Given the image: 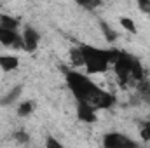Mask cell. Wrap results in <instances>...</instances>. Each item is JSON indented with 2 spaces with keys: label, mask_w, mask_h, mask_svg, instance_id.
I'll list each match as a JSON object with an SVG mask.
<instances>
[{
  "label": "cell",
  "mask_w": 150,
  "mask_h": 148,
  "mask_svg": "<svg viewBox=\"0 0 150 148\" xmlns=\"http://www.w3.org/2000/svg\"><path fill=\"white\" fill-rule=\"evenodd\" d=\"M80 51L84 56V66L89 75L107 72L108 66L120 54V51L117 49H98L94 45H80Z\"/></svg>",
  "instance_id": "1"
},
{
  "label": "cell",
  "mask_w": 150,
  "mask_h": 148,
  "mask_svg": "<svg viewBox=\"0 0 150 148\" xmlns=\"http://www.w3.org/2000/svg\"><path fill=\"white\" fill-rule=\"evenodd\" d=\"M65 78H67V85L68 89L74 92V96L77 98V101H89L93 103V99L100 94V87L91 80L87 78L86 75L79 73L75 70H70L65 73Z\"/></svg>",
  "instance_id": "2"
},
{
  "label": "cell",
  "mask_w": 150,
  "mask_h": 148,
  "mask_svg": "<svg viewBox=\"0 0 150 148\" xmlns=\"http://www.w3.org/2000/svg\"><path fill=\"white\" fill-rule=\"evenodd\" d=\"M133 56L126 54V52H120L117 56V59L113 61V70H115V75L119 78V82L122 85H126L129 80H131V65H133Z\"/></svg>",
  "instance_id": "3"
},
{
  "label": "cell",
  "mask_w": 150,
  "mask_h": 148,
  "mask_svg": "<svg viewBox=\"0 0 150 148\" xmlns=\"http://www.w3.org/2000/svg\"><path fill=\"white\" fill-rule=\"evenodd\" d=\"M0 44L5 45V47H16V49H25V44H23V37H19V33L16 30H9V28H4L0 26Z\"/></svg>",
  "instance_id": "4"
},
{
  "label": "cell",
  "mask_w": 150,
  "mask_h": 148,
  "mask_svg": "<svg viewBox=\"0 0 150 148\" xmlns=\"http://www.w3.org/2000/svg\"><path fill=\"white\" fill-rule=\"evenodd\" d=\"M77 117L82 122H89V124L96 122L98 120L96 106L93 103H89V101H79V105H77Z\"/></svg>",
  "instance_id": "5"
},
{
  "label": "cell",
  "mask_w": 150,
  "mask_h": 148,
  "mask_svg": "<svg viewBox=\"0 0 150 148\" xmlns=\"http://www.w3.org/2000/svg\"><path fill=\"white\" fill-rule=\"evenodd\" d=\"M103 145L107 148H119V147H136L134 141L127 140L124 134L120 132H108L105 138H103Z\"/></svg>",
  "instance_id": "6"
},
{
  "label": "cell",
  "mask_w": 150,
  "mask_h": 148,
  "mask_svg": "<svg viewBox=\"0 0 150 148\" xmlns=\"http://www.w3.org/2000/svg\"><path fill=\"white\" fill-rule=\"evenodd\" d=\"M23 44H25V51H28V52H32V51H35L38 47V42H40V33H38L37 30L33 28V26H25V30H23Z\"/></svg>",
  "instance_id": "7"
},
{
  "label": "cell",
  "mask_w": 150,
  "mask_h": 148,
  "mask_svg": "<svg viewBox=\"0 0 150 148\" xmlns=\"http://www.w3.org/2000/svg\"><path fill=\"white\" fill-rule=\"evenodd\" d=\"M93 105L96 108H101V110H108L115 105V96L110 92H105V91H100V94L93 99Z\"/></svg>",
  "instance_id": "8"
},
{
  "label": "cell",
  "mask_w": 150,
  "mask_h": 148,
  "mask_svg": "<svg viewBox=\"0 0 150 148\" xmlns=\"http://www.w3.org/2000/svg\"><path fill=\"white\" fill-rule=\"evenodd\" d=\"M19 66V58L11 54H0V68L4 72H12Z\"/></svg>",
  "instance_id": "9"
},
{
  "label": "cell",
  "mask_w": 150,
  "mask_h": 148,
  "mask_svg": "<svg viewBox=\"0 0 150 148\" xmlns=\"http://www.w3.org/2000/svg\"><path fill=\"white\" fill-rule=\"evenodd\" d=\"M100 28H101V32H103V37L107 38V42H110V44H112V42L117 40V37H119V35H117V32L113 30L107 21H103V19H101V21H100Z\"/></svg>",
  "instance_id": "10"
},
{
  "label": "cell",
  "mask_w": 150,
  "mask_h": 148,
  "mask_svg": "<svg viewBox=\"0 0 150 148\" xmlns=\"http://www.w3.org/2000/svg\"><path fill=\"white\" fill-rule=\"evenodd\" d=\"M0 26H4V28H9V30H18V26H19V21H18V19H14V18H11V16H5V14H2V16H0Z\"/></svg>",
  "instance_id": "11"
},
{
  "label": "cell",
  "mask_w": 150,
  "mask_h": 148,
  "mask_svg": "<svg viewBox=\"0 0 150 148\" xmlns=\"http://www.w3.org/2000/svg\"><path fill=\"white\" fill-rule=\"evenodd\" d=\"M119 23H120V26H122L126 32H129V33H133V35H136V33H138V30H136V25H134V21H133L131 18H126V16H122V18L119 19Z\"/></svg>",
  "instance_id": "12"
},
{
  "label": "cell",
  "mask_w": 150,
  "mask_h": 148,
  "mask_svg": "<svg viewBox=\"0 0 150 148\" xmlns=\"http://www.w3.org/2000/svg\"><path fill=\"white\" fill-rule=\"evenodd\" d=\"M35 108V103L33 101H23V103H19V106H18V115L19 117H28L32 111Z\"/></svg>",
  "instance_id": "13"
},
{
  "label": "cell",
  "mask_w": 150,
  "mask_h": 148,
  "mask_svg": "<svg viewBox=\"0 0 150 148\" xmlns=\"http://www.w3.org/2000/svg\"><path fill=\"white\" fill-rule=\"evenodd\" d=\"M70 59H72V65H74V66H82V65H84V56H82L80 47L70 49Z\"/></svg>",
  "instance_id": "14"
},
{
  "label": "cell",
  "mask_w": 150,
  "mask_h": 148,
  "mask_svg": "<svg viewBox=\"0 0 150 148\" xmlns=\"http://www.w3.org/2000/svg\"><path fill=\"white\" fill-rule=\"evenodd\" d=\"M19 94H21V85H19V87H14V89L11 91V94H9V96H5V98L2 99V103H12Z\"/></svg>",
  "instance_id": "15"
},
{
  "label": "cell",
  "mask_w": 150,
  "mask_h": 148,
  "mask_svg": "<svg viewBox=\"0 0 150 148\" xmlns=\"http://www.w3.org/2000/svg\"><path fill=\"white\" fill-rule=\"evenodd\" d=\"M79 5H82V7H86V9H94V7H98L100 4H101V0H75Z\"/></svg>",
  "instance_id": "16"
},
{
  "label": "cell",
  "mask_w": 150,
  "mask_h": 148,
  "mask_svg": "<svg viewBox=\"0 0 150 148\" xmlns=\"http://www.w3.org/2000/svg\"><path fill=\"white\" fill-rule=\"evenodd\" d=\"M136 4H138V9L142 12H145V14L150 16V0H136Z\"/></svg>",
  "instance_id": "17"
},
{
  "label": "cell",
  "mask_w": 150,
  "mask_h": 148,
  "mask_svg": "<svg viewBox=\"0 0 150 148\" xmlns=\"http://www.w3.org/2000/svg\"><path fill=\"white\" fill-rule=\"evenodd\" d=\"M140 136H142L145 141H150V120L143 124V127H142V131H140Z\"/></svg>",
  "instance_id": "18"
},
{
  "label": "cell",
  "mask_w": 150,
  "mask_h": 148,
  "mask_svg": "<svg viewBox=\"0 0 150 148\" xmlns=\"http://www.w3.org/2000/svg\"><path fill=\"white\" fill-rule=\"evenodd\" d=\"M14 138H16L19 143H28V140H30V138H28V134H26L25 131H19V132H16V136H14Z\"/></svg>",
  "instance_id": "19"
},
{
  "label": "cell",
  "mask_w": 150,
  "mask_h": 148,
  "mask_svg": "<svg viewBox=\"0 0 150 148\" xmlns=\"http://www.w3.org/2000/svg\"><path fill=\"white\" fill-rule=\"evenodd\" d=\"M45 145H47V147H56V148H61V143H59V141H56V140H54V138H51V136L47 138Z\"/></svg>",
  "instance_id": "20"
}]
</instances>
